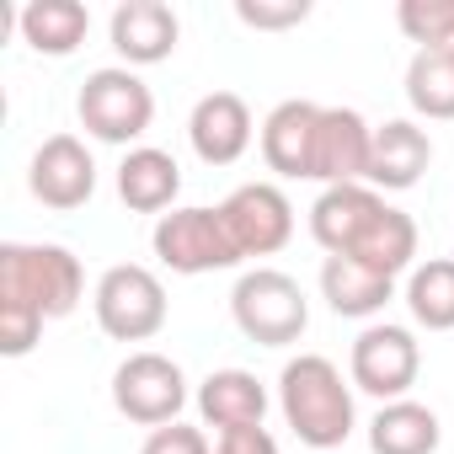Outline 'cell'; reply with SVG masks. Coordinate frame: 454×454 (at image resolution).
<instances>
[{
	"label": "cell",
	"instance_id": "1",
	"mask_svg": "<svg viewBox=\"0 0 454 454\" xmlns=\"http://www.w3.org/2000/svg\"><path fill=\"white\" fill-rule=\"evenodd\" d=\"M278 411L305 449H342L353 438V385L321 353H300L278 374Z\"/></svg>",
	"mask_w": 454,
	"mask_h": 454
},
{
	"label": "cell",
	"instance_id": "2",
	"mask_svg": "<svg viewBox=\"0 0 454 454\" xmlns=\"http://www.w3.org/2000/svg\"><path fill=\"white\" fill-rule=\"evenodd\" d=\"M86 268L70 247H27L6 241L0 247V310H33L38 321H59L81 305Z\"/></svg>",
	"mask_w": 454,
	"mask_h": 454
},
{
	"label": "cell",
	"instance_id": "3",
	"mask_svg": "<svg viewBox=\"0 0 454 454\" xmlns=\"http://www.w3.org/2000/svg\"><path fill=\"white\" fill-rule=\"evenodd\" d=\"M231 316H236V326H241L257 348H289V342H300L305 326H310V300H305V289H300L289 273H278V268H252V273H241L236 289H231Z\"/></svg>",
	"mask_w": 454,
	"mask_h": 454
},
{
	"label": "cell",
	"instance_id": "4",
	"mask_svg": "<svg viewBox=\"0 0 454 454\" xmlns=\"http://www.w3.org/2000/svg\"><path fill=\"white\" fill-rule=\"evenodd\" d=\"M75 113H81V129L91 139H102V145H134L155 123V91L129 65H107V70H91L81 81Z\"/></svg>",
	"mask_w": 454,
	"mask_h": 454
},
{
	"label": "cell",
	"instance_id": "5",
	"mask_svg": "<svg viewBox=\"0 0 454 454\" xmlns=\"http://www.w3.org/2000/svg\"><path fill=\"white\" fill-rule=\"evenodd\" d=\"M91 310H97V326L113 337V342H150L160 326H166V284L139 268V262H118L97 278V294H91Z\"/></svg>",
	"mask_w": 454,
	"mask_h": 454
},
{
	"label": "cell",
	"instance_id": "6",
	"mask_svg": "<svg viewBox=\"0 0 454 454\" xmlns=\"http://www.w3.org/2000/svg\"><path fill=\"white\" fill-rule=\"evenodd\" d=\"M160 268L182 273V278H198V273H224L236 268L241 252L224 231V214L219 208H171L155 219V236H150Z\"/></svg>",
	"mask_w": 454,
	"mask_h": 454
},
{
	"label": "cell",
	"instance_id": "7",
	"mask_svg": "<svg viewBox=\"0 0 454 454\" xmlns=\"http://www.w3.org/2000/svg\"><path fill=\"white\" fill-rule=\"evenodd\" d=\"M422 374V348L406 326H390V321H374L358 332L353 353H348V380L353 390L364 395H380V401H406V390L417 385Z\"/></svg>",
	"mask_w": 454,
	"mask_h": 454
},
{
	"label": "cell",
	"instance_id": "8",
	"mask_svg": "<svg viewBox=\"0 0 454 454\" xmlns=\"http://www.w3.org/2000/svg\"><path fill=\"white\" fill-rule=\"evenodd\" d=\"M113 406L139 427H166L187 406V380L166 353H129L113 369Z\"/></svg>",
	"mask_w": 454,
	"mask_h": 454
},
{
	"label": "cell",
	"instance_id": "9",
	"mask_svg": "<svg viewBox=\"0 0 454 454\" xmlns=\"http://www.w3.org/2000/svg\"><path fill=\"white\" fill-rule=\"evenodd\" d=\"M219 214H224V231H231L241 262L247 257H273L294 236V203L278 182H241L219 203Z\"/></svg>",
	"mask_w": 454,
	"mask_h": 454
},
{
	"label": "cell",
	"instance_id": "10",
	"mask_svg": "<svg viewBox=\"0 0 454 454\" xmlns=\"http://www.w3.org/2000/svg\"><path fill=\"white\" fill-rule=\"evenodd\" d=\"M385 192H374L369 182H342V187H321V198L310 203V236L326 257H353L364 247V236L385 214Z\"/></svg>",
	"mask_w": 454,
	"mask_h": 454
},
{
	"label": "cell",
	"instance_id": "11",
	"mask_svg": "<svg viewBox=\"0 0 454 454\" xmlns=\"http://www.w3.org/2000/svg\"><path fill=\"white\" fill-rule=\"evenodd\" d=\"M27 187H33L38 203L59 208V214L91 203V192H97V160H91L86 139H75V134H49V139L38 145L33 166H27Z\"/></svg>",
	"mask_w": 454,
	"mask_h": 454
},
{
	"label": "cell",
	"instance_id": "12",
	"mask_svg": "<svg viewBox=\"0 0 454 454\" xmlns=\"http://www.w3.org/2000/svg\"><path fill=\"white\" fill-rule=\"evenodd\" d=\"M369 145H374V129L364 123V113H353V107H321L310 182H326V187L369 182Z\"/></svg>",
	"mask_w": 454,
	"mask_h": 454
},
{
	"label": "cell",
	"instance_id": "13",
	"mask_svg": "<svg viewBox=\"0 0 454 454\" xmlns=\"http://www.w3.org/2000/svg\"><path fill=\"white\" fill-rule=\"evenodd\" d=\"M252 107L247 97L236 91H208L198 97L192 118H187V139H192V155L203 166H236L247 150H252Z\"/></svg>",
	"mask_w": 454,
	"mask_h": 454
},
{
	"label": "cell",
	"instance_id": "14",
	"mask_svg": "<svg viewBox=\"0 0 454 454\" xmlns=\"http://www.w3.org/2000/svg\"><path fill=\"white\" fill-rule=\"evenodd\" d=\"M427 166H433L427 129H417L411 118H385L374 129V145H369V187L374 192H406L422 182Z\"/></svg>",
	"mask_w": 454,
	"mask_h": 454
},
{
	"label": "cell",
	"instance_id": "15",
	"mask_svg": "<svg viewBox=\"0 0 454 454\" xmlns=\"http://www.w3.org/2000/svg\"><path fill=\"white\" fill-rule=\"evenodd\" d=\"M316 123H321V107H316V102H305V97L278 102V107L262 118V160H268V171H278V176H289V182H310Z\"/></svg>",
	"mask_w": 454,
	"mask_h": 454
},
{
	"label": "cell",
	"instance_id": "16",
	"mask_svg": "<svg viewBox=\"0 0 454 454\" xmlns=\"http://www.w3.org/2000/svg\"><path fill=\"white\" fill-rule=\"evenodd\" d=\"M113 33V49L129 59V65H160L176 54V38H182V22L166 0H123L107 22Z\"/></svg>",
	"mask_w": 454,
	"mask_h": 454
},
{
	"label": "cell",
	"instance_id": "17",
	"mask_svg": "<svg viewBox=\"0 0 454 454\" xmlns=\"http://www.w3.org/2000/svg\"><path fill=\"white\" fill-rule=\"evenodd\" d=\"M198 417L219 433H236V427H262L268 417V390L257 374L247 369H214L198 385Z\"/></svg>",
	"mask_w": 454,
	"mask_h": 454
},
{
	"label": "cell",
	"instance_id": "18",
	"mask_svg": "<svg viewBox=\"0 0 454 454\" xmlns=\"http://www.w3.org/2000/svg\"><path fill=\"white\" fill-rule=\"evenodd\" d=\"M182 192V166L155 150V145H134L123 160H118V198L134 208V214H166Z\"/></svg>",
	"mask_w": 454,
	"mask_h": 454
},
{
	"label": "cell",
	"instance_id": "19",
	"mask_svg": "<svg viewBox=\"0 0 454 454\" xmlns=\"http://www.w3.org/2000/svg\"><path fill=\"white\" fill-rule=\"evenodd\" d=\"M321 300L348 321H369L395 300V278H385L353 257H326L321 262Z\"/></svg>",
	"mask_w": 454,
	"mask_h": 454
},
{
	"label": "cell",
	"instance_id": "20",
	"mask_svg": "<svg viewBox=\"0 0 454 454\" xmlns=\"http://www.w3.org/2000/svg\"><path fill=\"white\" fill-rule=\"evenodd\" d=\"M443 443V422L433 406L422 401H385L369 422V449L374 454H438Z\"/></svg>",
	"mask_w": 454,
	"mask_h": 454
},
{
	"label": "cell",
	"instance_id": "21",
	"mask_svg": "<svg viewBox=\"0 0 454 454\" xmlns=\"http://www.w3.org/2000/svg\"><path fill=\"white\" fill-rule=\"evenodd\" d=\"M17 27H22V43L33 54H49V59H65L86 43L91 33V12L81 0H33V6L17 12Z\"/></svg>",
	"mask_w": 454,
	"mask_h": 454
},
{
	"label": "cell",
	"instance_id": "22",
	"mask_svg": "<svg viewBox=\"0 0 454 454\" xmlns=\"http://www.w3.org/2000/svg\"><path fill=\"white\" fill-rule=\"evenodd\" d=\"M406 310L427 332H454V257H427L406 273Z\"/></svg>",
	"mask_w": 454,
	"mask_h": 454
},
{
	"label": "cell",
	"instance_id": "23",
	"mask_svg": "<svg viewBox=\"0 0 454 454\" xmlns=\"http://www.w3.org/2000/svg\"><path fill=\"white\" fill-rule=\"evenodd\" d=\"M406 102L417 118H454V43L417 49L406 65Z\"/></svg>",
	"mask_w": 454,
	"mask_h": 454
},
{
	"label": "cell",
	"instance_id": "24",
	"mask_svg": "<svg viewBox=\"0 0 454 454\" xmlns=\"http://www.w3.org/2000/svg\"><path fill=\"white\" fill-rule=\"evenodd\" d=\"M395 27L417 49H449L454 43V0H401Z\"/></svg>",
	"mask_w": 454,
	"mask_h": 454
},
{
	"label": "cell",
	"instance_id": "25",
	"mask_svg": "<svg viewBox=\"0 0 454 454\" xmlns=\"http://www.w3.org/2000/svg\"><path fill=\"white\" fill-rule=\"evenodd\" d=\"M236 17L257 33H278V27H300L310 17V0H236Z\"/></svg>",
	"mask_w": 454,
	"mask_h": 454
},
{
	"label": "cell",
	"instance_id": "26",
	"mask_svg": "<svg viewBox=\"0 0 454 454\" xmlns=\"http://www.w3.org/2000/svg\"><path fill=\"white\" fill-rule=\"evenodd\" d=\"M139 454H214L208 449V433L192 427V422H166V427H150L145 449Z\"/></svg>",
	"mask_w": 454,
	"mask_h": 454
},
{
	"label": "cell",
	"instance_id": "27",
	"mask_svg": "<svg viewBox=\"0 0 454 454\" xmlns=\"http://www.w3.org/2000/svg\"><path fill=\"white\" fill-rule=\"evenodd\" d=\"M214 454H278L268 427H236V433H219Z\"/></svg>",
	"mask_w": 454,
	"mask_h": 454
}]
</instances>
